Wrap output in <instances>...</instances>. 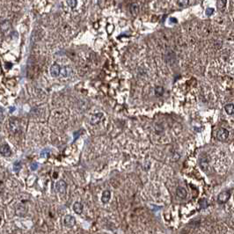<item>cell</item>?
I'll use <instances>...</instances> for the list:
<instances>
[{"label":"cell","mask_w":234,"mask_h":234,"mask_svg":"<svg viewBox=\"0 0 234 234\" xmlns=\"http://www.w3.org/2000/svg\"><path fill=\"white\" fill-rule=\"evenodd\" d=\"M225 110L227 113V115L233 116V115H234V105L233 104H227L225 107Z\"/></svg>","instance_id":"obj_11"},{"label":"cell","mask_w":234,"mask_h":234,"mask_svg":"<svg viewBox=\"0 0 234 234\" xmlns=\"http://www.w3.org/2000/svg\"><path fill=\"white\" fill-rule=\"evenodd\" d=\"M50 73L53 77H57L61 73V69L58 64H54L50 69Z\"/></svg>","instance_id":"obj_8"},{"label":"cell","mask_w":234,"mask_h":234,"mask_svg":"<svg viewBox=\"0 0 234 234\" xmlns=\"http://www.w3.org/2000/svg\"><path fill=\"white\" fill-rule=\"evenodd\" d=\"M231 197V193L229 191H223L218 196V203L220 204H224L228 202Z\"/></svg>","instance_id":"obj_1"},{"label":"cell","mask_w":234,"mask_h":234,"mask_svg":"<svg viewBox=\"0 0 234 234\" xmlns=\"http://www.w3.org/2000/svg\"><path fill=\"white\" fill-rule=\"evenodd\" d=\"M38 167H39V165H38L37 163H33V164L31 165V166H30V168H31L32 171H35V170H37Z\"/></svg>","instance_id":"obj_19"},{"label":"cell","mask_w":234,"mask_h":234,"mask_svg":"<svg viewBox=\"0 0 234 234\" xmlns=\"http://www.w3.org/2000/svg\"><path fill=\"white\" fill-rule=\"evenodd\" d=\"M1 154L4 156V157H9L11 156V148L9 147L8 144L6 143H3L1 145Z\"/></svg>","instance_id":"obj_5"},{"label":"cell","mask_w":234,"mask_h":234,"mask_svg":"<svg viewBox=\"0 0 234 234\" xmlns=\"http://www.w3.org/2000/svg\"><path fill=\"white\" fill-rule=\"evenodd\" d=\"M130 11H131L132 14H133V13H134V14H136L137 11H138V6H137L136 4H133V5L131 6V8H130Z\"/></svg>","instance_id":"obj_16"},{"label":"cell","mask_w":234,"mask_h":234,"mask_svg":"<svg viewBox=\"0 0 234 234\" xmlns=\"http://www.w3.org/2000/svg\"><path fill=\"white\" fill-rule=\"evenodd\" d=\"M156 93H157V94H158V95H161V94L163 93V88H162V87H158V88H157V91H156Z\"/></svg>","instance_id":"obj_21"},{"label":"cell","mask_w":234,"mask_h":234,"mask_svg":"<svg viewBox=\"0 0 234 234\" xmlns=\"http://www.w3.org/2000/svg\"><path fill=\"white\" fill-rule=\"evenodd\" d=\"M66 188H67V184L64 180H61L59 181L56 182V189L58 193L60 194H64L65 191H66Z\"/></svg>","instance_id":"obj_3"},{"label":"cell","mask_w":234,"mask_h":234,"mask_svg":"<svg viewBox=\"0 0 234 234\" xmlns=\"http://www.w3.org/2000/svg\"><path fill=\"white\" fill-rule=\"evenodd\" d=\"M200 166L202 167V169L204 171V172H207L208 168L210 167V165H209V159L207 157H201L200 158Z\"/></svg>","instance_id":"obj_6"},{"label":"cell","mask_w":234,"mask_h":234,"mask_svg":"<svg viewBox=\"0 0 234 234\" xmlns=\"http://www.w3.org/2000/svg\"><path fill=\"white\" fill-rule=\"evenodd\" d=\"M199 204H200V206H201L202 209L203 208H206V207L209 206V203H208L207 199H204V198H203V199H201L199 201Z\"/></svg>","instance_id":"obj_14"},{"label":"cell","mask_w":234,"mask_h":234,"mask_svg":"<svg viewBox=\"0 0 234 234\" xmlns=\"http://www.w3.org/2000/svg\"><path fill=\"white\" fill-rule=\"evenodd\" d=\"M68 4L71 8H74L77 5V0H68Z\"/></svg>","instance_id":"obj_17"},{"label":"cell","mask_w":234,"mask_h":234,"mask_svg":"<svg viewBox=\"0 0 234 234\" xmlns=\"http://www.w3.org/2000/svg\"><path fill=\"white\" fill-rule=\"evenodd\" d=\"M49 151H47V150H43V151L41 152V157H43V158H47V157H48V155H49Z\"/></svg>","instance_id":"obj_18"},{"label":"cell","mask_w":234,"mask_h":234,"mask_svg":"<svg viewBox=\"0 0 234 234\" xmlns=\"http://www.w3.org/2000/svg\"><path fill=\"white\" fill-rule=\"evenodd\" d=\"M73 210L77 213V214H81L83 211V206L79 202H77L74 203L73 205Z\"/></svg>","instance_id":"obj_9"},{"label":"cell","mask_w":234,"mask_h":234,"mask_svg":"<svg viewBox=\"0 0 234 234\" xmlns=\"http://www.w3.org/2000/svg\"><path fill=\"white\" fill-rule=\"evenodd\" d=\"M102 114L101 113H99V114H95V115H93V116H92V118H91V122L93 123V124H96L97 122H99L100 121V120H101V118L102 117Z\"/></svg>","instance_id":"obj_12"},{"label":"cell","mask_w":234,"mask_h":234,"mask_svg":"<svg viewBox=\"0 0 234 234\" xmlns=\"http://www.w3.org/2000/svg\"><path fill=\"white\" fill-rule=\"evenodd\" d=\"M213 11H214V10L211 9V8H209V9H207V11H206V12H207L208 15H211V13H212Z\"/></svg>","instance_id":"obj_22"},{"label":"cell","mask_w":234,"mask_h":234,"mask_svg":"<svg viewBox=\"0 0 234 234\" xmlns=\"http://www.w3.org/2000/svg\"><path fill=\"white\" fill-rule=\"evenodd\" d=\"M188 0H179V4H180V5H187L188 4Z\"/></svg>","instance_id":"obj_20"},{"label":"cell","mask_w":234,"mask_h":234,"mask_svg":"<svg viewBox=\"0 0 234 234\" xmlns=\"http://www.w3.org/2000/svg\"><path fill=\"white\" fill-rule=\"evenodd\" d=\"M21 169V163L19 161H16L13 164V171L15 173H19V171H20Z\"/></svg>","instance_id":"obj_13"},{"label":"cell","mask_w":234,"mask_h":234,"mask_svg":"<svg viewBox=\"0 0 234 234\" xmlns=\"http://www.w3.org/2000/svg\"><path fill=\"white\" fill-rule=\"evenodd\" d=\"M176 195L180 199H185L187 197V190L184 188L179 187L176 189Z\"/></svg>","instance_id":"obj_7"},{"label":"cell","mask_w":234,"mask_h":234,"mask_svg":"<svg viewBox=\"0 0 234 234\" xmlns=\"http://www.w3.org/2000/svg\"><path fill=\"white\" fill-rule=\"evenodd\" d=\"M229 136V131L226 129V128H221L218 130L217 132V137L219 141H225Z\"/></svg>","instance_id":"obj_2"},{"label":"cell","mask_w":234,"mask_h":234,"mask_svg":"<svg viewBox=\"0 0 234 234\" xmlns=\"http://www.w3.org/2000/svg\"><path fill=\"white\" fill-rule=\"evenodd\" d=\"M110 197H111V193H110V191H108V190L104 191L103 194H102V198H101V199H102V202H103L104 203H108Z\"/></svg>","instance_id":"obj_10"},{"label":"cell","mask_w":234,"mask_h":234,"mask_svg":"<svg viewBox=\"0 0 234 234\" xmlns=\"http://www.w3.org/2000/svg\"><path fill=\"white\" fill-rule=\"evenodd\" d=\"M63 77H68L69 75V69L64 67L63 69H61V73H60Z\"/></svg>","instance_id":"obj_15"},{"label":"cell","mask_w":234,"mask_h":234,"mask_svg":"<svg viewBox=\"0 0 234 234\" xmlns=\"http://www.w3.org/2000/svg\"><path fill=\"white\" fill-rule=\"evenodd\" d=\"M63 224L66 227H72L75 224H76V220L75 218L71 216V215H67L65 216L64 219H63Z\"/></svg>","instance_id":"obj_4"}]
</instances>
